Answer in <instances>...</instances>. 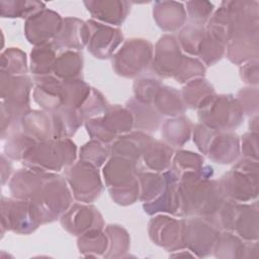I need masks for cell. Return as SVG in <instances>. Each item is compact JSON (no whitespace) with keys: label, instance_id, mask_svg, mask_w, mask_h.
I'll return each instance as SVG.
<instances>
[{"label":"cell","instance_id":"6da1fadb","mask_svg":"<svg viewBox=\"0 0 259 259\" xmlns=\"http://www.w3.org/2000/svg\"><path fill=\"white\" fill-rule=\"evenodd\" d=\"M68 180L74 195L83 201H90L99 195L101 183L95 168L90 163H82L72 167L68 172Z\"/></svg>","mask_w":259,"mask_h":259},{"label":"cell","instance_id":"7a4b0ae2","mask_svg":"<svg viewBox=\"0 0 259 259\" xmlns=\"http://www.w3.org/2000/svg\"><path fill=\"white\" fill-rule=\"evenodd\" d=\"M152 52V47L148 41L143 39H132L116 55L115 67L119 74L124 76H135L141 74L142 70L147 67L150 57L136 58L145 53Z\"/></svg>","mask_w":259,"mask_h":259},{"label":"cell","instance_id":"3957f363","mask_svg":"<svg viewBox=\"0 0 259 259\" xmlns=\"http://www.w3.org/2000/svg\"><path fill=\"white\" fill-rule=\"evenodd\" d=\"M60 15L51 11L42 10L29 16L25 25L26 36L30 42L44 44L61 31Z\"/></svg>","mask_w":259,"mask_h":259},{"label":"cell","instance_id":"277c9868","mask_svg":"<svg viewBox=\"0 0 259 259\" xmlns=\"http://www.w3.org/2000/svg\"><path fill=\"white\" fill-rule=\"evenodd\" d=\"M89 25L95 29V31L89 29L91 38H89L88 50L98 58H107L120 42L122 34L117 29L94 21H90Z\"/></svg>","mask_w":259,"mask_h":259},{"label":"cell","instance_id":"5b68a950","mask_svg":"<svg viewBox=\"0 0 259 259\" xmlns=\"http://www.w3.org/2000/svg\"><path fill=\"white\" fill-rule=\"evenodd\" d=\"M182 56L173 36H164L157 46L155 67L161 76L169 77L176 74L182 63Z\"/></svg>","mask_w":259,"mask_h":259},{"label":"cell","instance_id":"8992f818","mask_svg":"<svg viewBox=\"0 0 259 259\" xmlns=\"http://www.w3.org/2000/svg\"><path fill=\"white\" fill-rule=\"evenodd\" d=\"M93 17L102 21L118 24L127 13V2L123 1H90L85 2Z\"/></svg>","mask_w":259,"mask_h":259},{"label":"cell","instance_id":"52a82bcc","mask_svg":"<svg viewBox=\"0 0 259 259\" xmlns=\"http://www.w3.org/2000/svg\"><path fill=\"white\" fill-rule=\"evenodd\" d=\"M4 203V201H2ZM5 204V203H4ZM7 210L2 208V219H7V227L9 229L18 231V229L26 230L30 227L36 228L30 210V204L25 201H7Z\"/></svg>","mask_w":259,"mask_h":259},{"label":"cell","instance_id":"ba28073f","mask_svg":"<svg viewBox=\"0 0 259 259\" xmlns=\"http://www.w3.org/2000/svg\"><path fill=\"white\" fill-rule=\"evenodd\" d=\"M154 15L161 28L172 30L182 25L186 14L181 3L164 1L156 3Z\"/></svg>","mask_w":259,"mask_h":259},{"label":"cell","instance_id":"9c48e42d","mask_svg":"<svg viewBox=\"0 0 259 259\" xmlns=\"http://www.w3.org/2000/svg\"><path fill=\"white\" fill-rule=\"evenodd\" d=\"M47 179L45 176L41 177L30 171H19L13 177L10 189L15 197H33L40 190L41 185L45 184Z\"/></svg>","mask_w":259,"mask_h":259},{"label":"cell","instance_id":"30bf717a","mask_svg":"<svg viewBox=\"0 0 259 259\" xmlns=\"http://www.w3.org/2000/svg\"><path fill=\"white\" fill-rule=\"evenodd\" d=\"M66 24L63 25V30L59 32L57 38V46H66L70 48H82L84 45L78 40L81 38L83 41H87V35H89V28L83 22L77 19L67 18Z\"/></svg>","mask_w":259,"mask_h":259},{"label":"cell","instance_id":"8fae6325","mask_svg":"<svg viewBox=\"0 0 259 259\" xmlns=\"http://www.w3.org/2000/svg\"><path fill=\"white\" fill-rule=\"evenodd\" d=\"M143 155L145 156V163H147L150 168L161 171L169 165L172 150L166 145L157 142L154 145H148L147 148L145 147Z\"/></svg>","mask_w":259,"mask_h":259},{"label":"cell","instance_id":"7c38bea8","mask_svg":"<svg viewBox=\"0 0 259 259\" xmlns=\"http://www.w3.org/2000/svg\"><path fill=\"white\" fill-rule=\"evenodd\" d=\"M51 45L36 48L31 53V71L37 75L49 74L51 67H54L55 51Z\"/></svg>","mask_w":259,"mask_h":259},{"label":"cell","instance_id":"4fadbf2b","mask_svg":"<svg viewBox=\"0 0 259 259\" xmlns=\"http://www.w3.org/2000/svg\"><path fill=\"white\" fill-rule=\"evenodd\" d=\"M95 209L92 207H87V206H79L78 209H75L72 207L71 211L69 212V214L79 219H69V218H65L63 217L62 219V224L63 226L73 223L74 222V226H72L69 231H71L72 233H76L77 231H83V230H87V227L92 226L93 224V220L96 219V215H98V212L94 211Z\"/></svg>","mask_w":259,"mask_h":259},{"label":"cell","instance_id":"5bb4252c","mask_svg":"<svg viewBox=\"0 0 259 259\" xmlns=\"http://www.w3.org/2000/svg\"><path fill=\"white\" fill-rule=\"evenodd\" d=\"M60 59L64 62V64H66V66L55 61L54 71L57 76L62 78H69L79 74L82 68V59H80V56L78 54L73 52H67L66 54L60 56Z\"/></svg>","mask_w":259,"mask_h":259},{"label":"cell","instance_id":"9a60e30c","mask_svg":"<svg viewBox=\"0 0 259 259\" xmlns=\"http://www.w3.org/2000/svg\"><path fill=\"white\" fill-rule=\"evenodd\" d=\"M142 181V199L150 200L162 193L166 186V178L156 174H142L140 175Z\"/></svg>","mask_w":259,"mask_h":259},{"label":"cell","instance_id":"2e32d148","mask_svg":"<svg viewBox=\"0 0 259 259\" xmlns=\"http://www.w3.org/2000/svg\"><path fill=\"white\" fill-rule=\"evenodd\" d=\"M204 38L203 29L200 24L193 23L190 26L185 27L180 34V40L185 51L190 54H197L199 47Z\"/></svg>","mask_w":259,"mask_h":259},{"label":"cell","instance_id":"e0dca14e","mask_svg":"<svg viewBox=\"0 0 259 259\" xmlns=\"http://www.w3.org/2000/svg\"><path fill=\"white\" fill-rule=\"evenodd\" d=\"M44 6L39 2H28V1H1L2 16L4 17H24L35 8Z\"/></svg>","mask_w":259,"mask_h":259},{"label":"cell","instance_id":"ac0fdd59","mask_svg":"<svg viewBox=\"0 0 259 259\" xmlns=\"http://www.w3.org/2000/svg\"><path fill=\"white\" fill-rule=\"evenodd\" d=\"M7 57L2 55V68L7 66V73L8 71L12 72V74H18L19 72H25V55H23L18 50H7L6 53Z\"/></svg>","mask_w":259,"mask_h":259},{"label":"cell","instance_id":"d6986e66","mask_svg":"<svg viewBox=\"0 0 259 259\" xmlns=\"http://www.w3.org/2000/svg\"><path fill=\"white\" fill-rule=\"evenodd\" d=\"M187 6L191 18L198 24H201V22L209 17L208 15L213 8L212 4L209 2H188Z\"/></svg>","mask_w":259,"mask_h":259}]
</instances>
